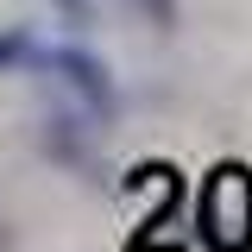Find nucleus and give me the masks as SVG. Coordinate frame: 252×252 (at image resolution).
Listing matches in <instances>:
<instances>
[{
	"label": "nucleus",
	"mask_w": 252,
	"mask_h": 252,
	"mask_svg": "<svg viewBox=\"0 0 252 252\" xmlns=\"http://www.w3.org/2000/svg\"><path fill=\"white\" fill-rule=\"evenodd\" d=\"M195 240L208 252H252V170L215 164L195 195Z\"/></svg>",
	"instance_id": "nucleus-1"
},
{
	"label": "nucleus",
	"mask_w": 252,
	"mask_h": 252,
	"mask_svg": "<svg viewBox=\"0 0 252 252\" xmlns=\"http://www.w3.org/2000/svg\"><path fill=\"white\" fill-rule=\"evenodd\" d=\"M32 69L57 76L94 126H107L114 114H120V82H114V69L94 57L89 44H76V38H69V44H38V51H32Z\"/></svg>",
	"instance_id": "nucleus-2"
},
{
	"label": "nucleus",
	"mask_w": 252,
	"mask_h": 252,
	"mask_svg": "<svg viewBox=\"0 0 252 252\" xmlns=\"http://www.w3.org/2000/svg\"><path fill=\"white\" fill-rule=\"evenodd\" d=\"M38 152L63 164V170H94V120L76 107V114H44L38 126Z\"/></svg>",
	"instance_id": "nucleus-3"
},
{
	"label": "nucleus",
	"mask_w": 252,
	"mask_h": 252,
	"mask_svg": "<svg viewBox=\"0 0 252 252\" xmlns=\"http://www.w3.org/2000/svg\"><path fill=\"white\" fill-rule=\"evenodd\" d=\"M32 51H38V38L32 26H0V76H13V69H26Z\"/></svg>",
	"instance_id": "nucleus-4"
},
{
	"label": "nucleus",
	"mask_w": 252,
	"mask_h": 252,
	"mask_svg": "<svg viewBox=\"0 0 252 252\" xmlns=\"http://www.w3.org/2000/svg\"><path fill=\"white\" fill-rule=\"evenodd\" d=\"M57 13H63L69 32H89L94 26V0H57Z\"/></svg>",
	"instance_id": "nucleus-5"
},
{
	"label": "nucleus",
	"mask_w": 252,
	"mask_h": 252,
	"mask_svg": "<svg viewBox=\"0 0 252 252\" xmlns=\"http://www.w3.org/2000/svg\"><path fill=\"white\" fill-rule=\"evenodd\" d=\"M0 246H13V233H6V227H0Z\"/></svg>",
	"instance_id": "nucleus-6"
}]
</instances>
